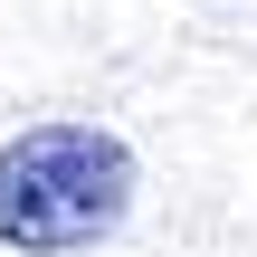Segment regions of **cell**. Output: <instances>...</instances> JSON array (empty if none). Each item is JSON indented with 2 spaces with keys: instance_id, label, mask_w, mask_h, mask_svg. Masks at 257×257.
I'll return each instance as SVG.
<instances>
[{
  "instance_id": "obj_1",
  "label": "cell",
  "mask_w": 257,
  "mask_h": 257,
  "mask_svg": "<svg viewBox=\"0 0 257 257\" xmlns=\"http://www.w3.org/2000/svg\"><path fill=\"white\" fill-rule=\"evenodd\" d=\"M134 210V153L105 124H29L0 143V248L19 257H67L114 238Z\"/></svg>"
}]
</instances>
